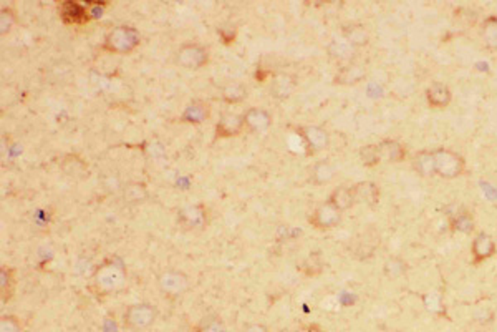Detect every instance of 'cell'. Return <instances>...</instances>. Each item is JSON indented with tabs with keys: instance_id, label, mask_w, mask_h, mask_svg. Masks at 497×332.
I'll list each match as a JSON object with an SVG mask.
<instances>
[{
	"instance_id": "1",
	"label": "cell",
	"mask_w": 497,
	"mask_h": 332,
	"mask_svg": "<svg viewBox=\"0 0 497 332\" xmlns=\"http://www.w3.org/2000/svg\"><path fill=\"white\" fill-rule=\"evenodd\" d=\"M124 284H126V269L123 267V264L106 261L95 269L93 276H91L90 287L93 294L103 298V296L119 293Z\"/></svg>"
},
{
	"instance_id": "2",
	"label": "cell",
	"mask_w": 497,
	"mask_h": 332,
	"mask_svg": "<svg viewBox=\"0 0 497 332\" xmlns=\"http://www.w3.org/2000/svg\"><path fill=\"white\" fill-rule=\"evenodd\" d=\"M141 42V34L133 25H116L105 35L102 49L108 54L128 55L131 54Z\"/></svg>"
},
{
	"instance_id": "3",
	"label": "cell",
	"mask_w": 497,
	"mask_h": 332,
	"mask_svg": "<svg viewBox=\"0 0 497 332\" xmlns=\"http://www.w3.org/2000/svg\"><path fill=\"white\" fill-rule=\"evenodd\" d=\"M158 307L151 302H135L124 309L123 327L131 332H143L150 329L158 319Z\"/></svg>"
},
{
	"instance_id": "4",
	"label": "cell",
	"mask_w": 497,
	"mask_h": 332,
	"mask_svg": "<svg viewBox=\"0 0 497 332\" xmlns=\"http://www.w3.org/2000/svg\"><path fill=\"white\" fill-rule=\"evenodd\" d=\"M432 153H435L436 175H439L441 178L452 179L464 173V166L466 165H464L463 157L456 153V151L448 150V148H438Z\"/></svg>"
},
{
	"instance_id": "5",
	"label": "cell",
	"mask_w": 497,
	"mask_h": 332,
	"mask_svg": "<svg viewBox=\"0 0 497 332\" xmlns=\"http://www.w3.org/2000/svg\"><path fill=\"white\" fill-rule=\"evenodd\" d=\"M158 286L166 298L178 299L189 289V278L179 269H167L158 276Z\"/></svg>"
},
{
	"instance_id": "6",
	"label": "cell",
	"mask_w": 497,
	"mask_h": 332,
	"mask_svg": "<svg viewBox=\"0 0 497 332\" xmlns=\"http://www.w3.org/2000/svg\"><path fill=\"white\" fill-rule=\"evenodd\" d=\"M176 62L187 70H198L209 62V52L199 43H184L176 52Z\"/></svg>"
},
{
	"instance_id": "7",
	"label": "cell",
	"mask_w": 497,
	"mask_h": 332,
	"mask_svg": "<svg viewBox=\"0 0 497 332\" xmlns=\"http://www.w3.org/2000/svg\"><path fill=\"white\" fill-rule=\"evenodd\" d=\"M340 219H342V211L336 210L330 201H327L312 211L308 221L312 223V226L319 228V230H330V228L338 226Z\"/></svg>"
},
{
	"instance_id": "8",
	"label": "cell",
	"mask_w": 497,
	"mask_h": 332,
	"mask_svg": "<svg viewBox=\"0 0 497 332\" xmlns=\"http://www.w3.org/2000/svg\"><path fill=\"white\" fill-rule=\"evenodd\" d=\"M299 135L302 137L303 143H305L310 153H319V151H323L330 143V135L325 128L316 126V125H307V126H299L297 128Z\"/></svg>"
},
{
	"instance_id": "9",
	"label": "cell",
	"mask_w": 497,
	"mask_h": 332,
	"mask_svg": "<svg viewBox=\"0 0 497 332\" xmlns=\"http://www.w3.org/2000/svg\"><path fill=\"white\" fill-rule=\"evenodd\" d=\"M58 15L68 25H80V23H85L90 20L88 7L80 2H73V0H67V2L60 3Z\"/></svg>"
},
{
	"instance_id": "10",
	"label": "cell",
	"mask_w": 497,
	"mask_h": 332,
	"mask_svg": "<svg viewBox=\"0 0 497 332\" xmlns=\"http://www.w3.org/2000/svg\"><path fill=\"white\" fill-rule=\"evenodd\" d=\"M244 128H246L244 115L227 111V113H224L222 117L219 118L218 125H216V137L218 138L235 137V135H239Z\"/></svg>"
},
{
	"instance_id": "11",
	"label": "cell",
	"mask_w": 497,
	"mask_h": 332,
	"mask_svg": "<svg viewBox=\"0 0 497 332\" xmlns=\"http://www.w3.org/2000/svg\"><path fill=\"white\" fill-rule=\"evenodd\" d=\"M244 123H246V128L252 133H262L272 125V115L267 110H264V108L251 107L244 113Z\"/></svg>"
},
{
	"instance_id": "12",
	"label": "cell",
	"mask_w": 497,
	"mask_h": 332,
	"mask_svg": "<svg viewBox=\"0 0 497 332\" xmlns=\"http://www.w3.org/2000/svg\"><path fill=\"white\" fill-rule=\"evenodd\" d=\"M211 117V107L209 103L204 100H192V102L184 108L179 120L184 123H191V125H201V123L209 120Z\"/></svg>"
},
{
	"instance_id": "13",
	"label": "cell",
	"mask_w": 497,
	"mask_h": 332,
	"mask_svg": "<svg viewBox=\"0 0 497 332\" xmlns=\"http://www.w3.org/2000/svg\"><path fill=\"white\" fill-rule=\"evenodd\" d=\"M496 250L497 246L494 239H492L487 233H479L474 239H472V246H471L472 261L476 264L486 261V259L492 258V256L496 254Z\"/></svg>"
},
{
	"instance_id": "14",
	"label": "cell",
	"mask_w": 497,
	"mask_h": 332,
	"mask_svg": "<svg viewBox=\"0 0 497 332\" xmlns=\"http://www.w3.org/2000/svg\"><path fill=\"white\" fill-rule=\"evenodd\" d=\"M206 208L201 205H192L179 210L178 221L181 223L186 230H196V228L206 226Z\"/></svg>"
},
{
	"instance_id": "15",
	"label": "cell",
	"mask_w": 497,
	"mask_h": 332,
	"mask_svg": "<svg viewBox=\"0 0 497 332\" xmlns=\"http://www.w3.org/2000/svg\"><path fill=\"white\" fill-rule=\"evenodd\" d=\"M295 88H297V80L294 75L282 71V74L274 75V78H272L270 95L277 100H286L288 97H292Z\"/></svg>"
},
{
	"instance_id": "16",
	"label": "cell",
	"mask_w": 497,
	"mask_h": 332,
	"mask_svg": "<svg viewBox=\"0 0 497 332\" xmlns=\"http://www.w3.org/2000/svg\"><path fill=\"white\" fill-rule=\"evenodd\" d=\"M426 100L432 108H446L451 103L452 93L450 87L441 82H435L428 87Z\"/></svg>"
},
{
	"instance_id": "17",
	"label": "cell",
	"mask_w": 497,
	"mask_h": 332,
	"mask_svg": "<svg viewBox=\"0 0 497 332\" xmlns=\"http://www.w3.org/2000/svg\"><path fill=\"white\" fill-rule=\"evenodd\" d=\"M356 203H365L368 206H376L380 201V188L373 181L356 183L354 186Z\"/></svg>"
},
{
	"instance_id": "18",
	"label": "cell",
	"mask_w": 497,
	"mask_h": 332,
	"mask_svg": "<svg viewBox=\"0 0 497 332\" xmlns=\"http://www.w3.org/2000/svg\"><path fill=\"white\" fill-rule=\"evenodd\" d=\"M367 77V70L363 65L358 63H348V65L342 67L338 74L335 75V82L340 85H355V83L362 82Z\"/></svg>"
},
{
	"instance_id": "19",
	"label": "cell",
	"mask_w": 497,
	"mask_h": 332,
	"mask_svg": "<svg viewBox=\"0 0 497 332\" xmlns=\"http://www.w3.org/2000/svg\"><path fill=\"white\" fill-rule=\"evenodd\" d=\"M328 201H330L332 205H334L336 210H340V211L350 210V208L356 203L354 186H338V188H335V190L332 191Z\"/></svg>"
},
{
	"instance_id": "20",
	"label": "cell",
	"mask_w": 497,
	"mask_h": 332,
	"mask_svg": "<svg viewBox=\"0 0 497 332\" xmlns=\"http://www.w3.org/2000/svg\"><path fill=\"white\" fill-rule=\"evenodd\" d=\"M380 155H382V162L388 163H400L403 162L404 157H406V150L402 143L395 142V140H383L378 145Z\"/></svg>"
},
{
	"instance_id": "21",
	"label": "cell",
	"mask_w": 497,
	"mask_h": 332,
	"mask_svg": "<svg viewBox=\"0 0 497 332\" xmlns=\"http://www.w3.org/2000/svg\"><path fill=\"white\" fill-rule=\"evenodd\" d=\"M345 40L354 47H365L370 42V32L365 29L362 23H351L343 29Z\"/></svg>"
},
{
	"instance_id": "22",
	"label": "cell",
	"mask_w": 497,
	"mask_h": 332,
	"mask_svg": "<svg viewBox=\"0 0 497 332\" xmlns=\"http://www.w3.org/2000/svg\"><path fill=\"white\" fill-rule=\"evenodd\" d=\"M413 168L416 170V173L424 176L436 175V168H435V153L432 151H419V153L415 155V159H413Z\"/></svg>"
},
{
	"instance_id": "23",
	"label": "cell",
	"mask_w": 497,
	"mask_h": 332,
	"mask_svg": "<svg viewBox=\"0 0 497 332\" xmlns=\"http://www.w3.org/2000/svg\"><path fill=\"white\" fill-rule=\"evenodd\" d=\"M0 291L2 302H9L15 291V271L9 266L0 267Z\"/></svg>"
},
{
	"instance_id": "24",
	"label": "cell",
	"mask_w": 497,
	"mask_h": 332,
	"mask_svg": "<svg viewBox=\"0 0 497 332\" xmlns=\"http://www.w3.org/2000/svg\"><path fill=\"white\" fill-rule=\"evenodd\" d=\"M192 332H227V326L220 316L207 314L196 324Z\"/></svg>"
},
{
	"instance_id": "25",
	"label": "cell",
	"mask_w": 497,
	"mask_h": 332,
	"mask_svg": "<svg viewBox=\"0 0 497 332\" xmlns=\"http://www.w3.org/2000/svg\"><path fill=\"white\" fill-rule=\"evenodd\" d=\"M247 97V88L242 83H227L220 88V98L227 103H240Z\"/></svg>"
},
{
	"instance_id": "26",
	"label": "cell",
	"mask_w": 497,
	"mask_h": 332,
	"mask_svg": "<svg viewBox=\"0 0 497 332\" xmlns=\"http://www.w3.org/2000/svg\"><path fill=\"white\" fill-rule=\"evenodd\" d=\"M481 37L487 49L497 50V17H487L481 27Z\"/></svg>"
},
{
	"instance_id": "27",
	"label": "cell",
	"mask_w": 497,
	"mask_h": 332,
	"mask_svg": "<svg viewBox=\"0 0 497 332\" xmlns=\"http://www.w3.org/2000/svg\"><path fill=\"white\" fill-rule=\"evenodd\" d=\"M354 52H355V47L350 45V43H348L345 38L334 40V42L328 45V54H330L332 57L336 60H342V62H348V60H351V57H354Z\"/></svg>"
},
{
	"instance_id": "28",
	"label": "cell",
	"mask_w": 497,
	"mask_h": 332,
	"mask_svg": "<svg viewBox=\"0 0 497 332\" xmlns=\"http://www.w3.org/2000/svg\"><path fill=\"white\" fill-rule=\"evenodd\" d=\"M406 271H408L406 261L398 258V256H393V258L386 259V263H384L383 266V273L388 279H400L402 276L406 274Z\"/></svg>"
},
{
	"instance_id": "29",
	"label": "cell",
	"mask_w": 497,
	"mask_h": 332,
	"mask_svg": "<svg viewBox=\"0 0 497 332\" xmlns=\"http://www.w3.org/2000/svg\"><path fill=\"white\" fill-rule=\"evenodd\" d=\"M334 176H335V168L328 162H319L315 163L314 168H312V179H314L315 183H319V185L332 181Z\"/></svg>"
},
{
	"instance_id": "30",
	"label": "cell",
	"mask_w": 497,
	"mask_h": 332,
	"mask_svg": "<svg viewBox=\"0 0 497 332\" xmlns=\"http://www.w3.org/2000/svg\"><path fill=\"white\" fill-rule=\"evenodd\" d=\"M62 170L71 178H83L86 175V165L77 157H68L62 163Z\"/></svg>"
},
{
	"instance_id": "31",
	"label": "cell",
	"mask_w": 497,
	"mask_h": 332,
	"mask_svg": "<svg viewBox=\"0 0 497 332\" xmlns=\"http://www.w3.org/2000/svg\"><path fill=\"white\" fill-rule=\"evenodd\" d=\"M451 226L454 231L467 234L474 230V218H472V214L469 213V211H461V213H458L454 218H452Z\"/></svg>"
},
{
	"instance_id": "32",
	"label": "cell",
	"mask_w": 497,
	"mask_h": 332,
	"mask_svg": "<svg viewBox=\"0 0 497 332\" xmlns=\"http://www.w3.org/2000/svg\"><path fill=\"white\" fill-rule=\"evenodd\" d=\"M124 199L130 203H139L144 201L148 198V190L143 183H130V185L124 186Z\"/></svg>"
},
{
	"instance_id": "33",
	"label": "cell",
	"mask_w": 497,
	"mask_h": 332,
	"mask_svg": "<svg viewBox=\"0 0 497 332\" xmlns=\"http://www.w3.org/2000/svg\"><path fill=\"white\" fill-rule=\"evenodd\" d=\"M360 159L362 165L367 168H373L382 162V155H380L378 145H367L360 150Z\"/></svg>"
},
{
	"instance_id": "34",
	"label": "cell",
	"mask_w": 497,
	"mask_h": 332,
	"mask_svg": "<svg viewBox=\"0 0 497 332\" xmlns=\"http://www.w3.org/2000/svg\"><path fill=\"white\" fill-rule=\"evenodd\" d=\"M424 307L432 314H444V299L436 291H430L423 296Z\"/></svg>"
},
{
	"instance_id": "35",
	"label": "cell",
	"mask_w": 497,
	"mask_h": 332,
	"mask_svg": "<svg viewBox=\"0 0 497 332\" xmlns=\"http://www.w3.org/2000/svg\"><path fill=\"white\" fill-rule=\"evenodd\" d=\"M15 22H17V15H15V12L9 9V7H3V9L0 10V34L2 35L9 34V32L14 29Z\"/></svg>"
},
{
	"instance_id": "36",
	"label": "cell",
	"mask_w": 497,
	"mask_h": 332,
	"mask_svg": "<svg viewBox=\"0 0 497 332\" xmlns=\"http://www.w3.org/2000/svg\"><path fill=\"white\" fill-rule=\"evenodd\" d=\"M0 332H22V322L17 316H2L0 318Z\"/></svg>"
},
{
	"instance_id": "37",
	"label": "cell",
	"mask_w": 497,
	"mask_h": 332,
	"mask_svg": "<svg viewBox=\"0 0 497 332\" xmlns=\"http://www.w3.org/2000/svg\"><path fill=\"white\" fill-rule=\"evenodd\" d=\"M322 266H323V263H322V259H320V254L315 253V254L308 256L305 261H303L302 269L305 271L307 274H315L314 267H316L319 271H322Z\"/></svg>"
},
{
	"instance_id": "38",
	"label": "cell",
	"mask_w": 497,
	"mask_h": 332,
	"mask_svg": "<svg viewBox=\"0 0 497 332\" xmlns=\"http://www.w3.org/2000/svg\"><path fill=\"white\" fill-rule=\"evenodd\" d=\"M108 5L106 2H88V14H90V19H98L103 15V10Z\"/></svg>"
},
{
	"instance_id": "39",
	"label": "cell",
	"mask_w": 497,
	"mask_h": 332,
	"mask_svg": "<svg viewBox=\"0 0 497 332\" xmlns=\"http://www.w3.org/2000/svg\"><path fill=\"white\" fill-rule=\"evenodd\" d=\"M242 332H272L266 324H260V322H251L244 327Z\"/></svg>"
},
{
	"instance_id": "40",
	"label": "cell",
	"mask_w": 497,
	"mask_h": 332,
	"mask_svg": "<svg viewBox=\"0 0 497 332\" xmlns=\"http://www.w3.org/2000/svg\"><path fill=\"white\" fill-rule=\"evenodd\" d=\"M146 151L151 155V157H161V155H164V146L161 145V143L154 142L146 148Z\"/></svg>"
},
{
	"instance_id": "41",
	"label": "cell",
	"mask_w": 497,
	"mask_h": 332,
	"mask_svg": "<svg viewBox=\"0 0 497 332\" xmlns=\"http://www.w3.org/2000/svg\"><path fill=\"white\" fill-rule=\"evenodd\" d=\"M295 332H325L319 324H303Z\"/></svg>"
}]
</instances>
